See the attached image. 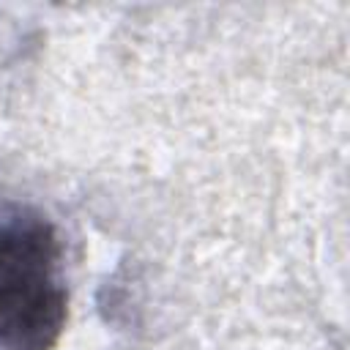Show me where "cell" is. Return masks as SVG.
Instances as JSON below:
<instances>
[{
	"label": "cell",
	"instance_id": "cell-1",
	"mask_svg": "<svg viewBox=\"0 0 350 350\" xmlns=\"http://www.w3.org/2000/svg\"><path fill=\"white\" fill-rule=\"evenodd\" d=\"M63 246L36 211L0 213V347L52 350L66 328Z\"/></svg>",
	"mask_w": 350,
	"mask_h": 350
}]
</instances>
